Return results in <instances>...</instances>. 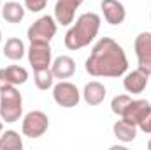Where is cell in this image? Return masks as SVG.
<instances>
[{"mask_svg": "<svg viewBox=\"0 0 151 150\" xmlns=\"http://www.w3.org/2000/svg\"><path fill=\"white\" fill-rule=\"evenodd\" d=\"M84 69L93 78H119L128 69V58L114 39L102 37L91 48Z\"/></svg>", "mask_w": 151, "mask_h": 150, "instance_id": "obj_1", "label": "cell"}, {"mask_svg": "<svg viewBox=\"0 0 151 150\" xmlns=\"http://www.w3.org/2000/svg\"><path fill=\"white\" fill-rule=\"evenodd\" d=\"M100 16L97 12H84L81 14L76 23L67 30L65 34V48L67 50H72L77 51L84 46H88L93 39L99 36V30H100Z\"/></svg>", "mask_w": 151, "mask_h": 150, "instance_id": "obj_2", "label": "cell"}, {"mask_svg": "<svg viewBox=\"0 0 151 150\" xmlns=\"http://www.w3.org/2000/svg\"><path fill=\"white\" fill-rule=\"evenodd\" d=\"M23 115V99L19 90L11 85L0 90V117L5 124H14Z\"/></svg>", "mask_w": 151, "mask_h": 150, "instance_id": "obj_3", "label": "cell"}, {"mask_svg": "<svg viewBox=\"0 0 151 150\" xmlns=\"http://www.w3.org/2000/svg\"><path fill=\"white\" fill-rule=\"evenodd\" d=\"M56 28L58 23L55 16H40L28 27L27 37L30 42H51V39L56 36Z\"/></svg>", "mask_w": 151, "mask_h": 150, "instance_id": "obj_4", "label": "cell"}, {"mask_svg": "<svg viewBox=\"0 0 151 150\" xmlns=\"http://www.w3.org/2000/svg\"><path fill=\"white\" fill-rule=\"evenodd\" d=\"M47 127H49L47 115L44 111H39V110L27 113L23 117V122H21V133L27 138H40L47 131Z\"/></svg>", "mask_w": 151, "mask_h": 150, "instance_id": "obj_5", "label": "cell"}, {"mask_svg": "<svg viewBox=\"0 0 151 150\" xmlns=\"http://www.w3.org/2000/svg\"><path fill=\"white\" fill-rule=\"evenodd\" d=\"M53 99L62 108H76L81 101V92L77 90L74 83L60 81V83L53 85Z\"/></svg>", "mask_w": 151, "mask_h": 150, "instance_id": "obj_6", "label": "cell"}, {"mask_svg": "<svg viewBox=\"0 0 151 150\" xmlns=\"http://www.w3.org/2000/svg\"><path fill=\"white\" fill-rule=\"evenodd\" d=\"M51 46L49 42H30V48L27 50L28 64L32 66L34 71L39 69H47L51 67Z\"/></svg>", "mask_w": 151, "mask_h": 150, "instance_id": "obj_7", "label": "cell"}, {"mask_svg": "<svg viewBox=\"0 0 151 150\" xmlns=\"http://www.w3.org/2000/svg\"><path fill=\"white\" fill-rule=\"evenodd\" d=\"M139 69L151 76V32H141L134 42Z\"/></svg>", "mask_w": 151, "mask_h": 150, "instance_id": "obj_8", "label": "cell"}, {"mask_svg": "<svg viewBox=\"0 0 151 150\" xmlns=\"http://www.w3.org/2000/svg\"><path fill=\"white\" fill-rule=\"evenodd\" d=\"M150 113H151V103L150 101H146V99H132V101L128 103V106L125 108L121 118L127 120L128 124L139 125Z\"/></svg>", "mask_w": 151, "mask_h": 150, "instance_id": "obj_9", "label": "cell"}, {"mask_svg": "<svg viewBox=\"0 0 151 150\" xmlns=\"http://www.w3.org/2000/svg\"><path fill=\"white\" fill-rule=\"evenodd\" d=\"M84 0H56L55 5V20L56 23L67 27L70 23H74L76 18V11L79 9V5Z\"/></svg>", "mask_w": 151, "mask_h": 150, "instance_id": "obj_10", "label": "cell"}, {"mask_svg": "<svg viewBox=\"0 0 151 150\" xmlns=\"http://www.w3.org/2000/svg\"><path fill=\"white\" fill-rule=\"evenodd\" d=\"M100 9H102L104 20L109 25H121L127 18V9L119 0H102Z\"/></svg>", "mask_w": 151, "mask_h": 150, "instance_id": "obj_11", "label": "cell"}, {"mask_svg": "<svg viewBox=\"0 0 151 150\" xmlns=\"http://www.w3.org/2000/svg\"><path fill=\"white\" fill-rule=\"evenodd\" d=\"M28 79V71L21 66H9L5 69H0V90L5 88V87H18V85H23L27 83Z\"/></svg>", "mask_w": 151, "mask_h": 150, "instance_id": "obj_12", "label": "cell"}, {"mask_svg": "<svg viewBox=\"0 0 151 150\" xmlns=\"http://www.w3.org/2000/svg\"><path fill=\"white\" fill-rule=\"evenodd\" d=\"M148 81H150V74H146L144 71L137 67L135 71H130L125 74L123 87L128 94H142L148 87Z\"/></svg>", "mask_w": 151, "mask_h": 150, "instance_id": "obj_13", "label": "cell"}, {"mask_svg": "<svg viewBox=\"0 0 151 150\" xmlns=\"http://www.w3.org/2000/svg\"><path fill=\"white\" fill-rule=\"evenodd\" d=\"M51 71L55 79H69L76 73V62L69 55H60L51 62Z\"/></svg>", "mask_w": 151, "mask_h": 150, "instance_id": "obj_14", "label": "cell"}, {"mask_svg": "<svg viewBox=\"0 0 151 150\" xmlns=\"http://www.w3.org/2000/svg\"><path fill=\"white\" fill-rule=\"evenodd\" d=\"M107 95V90L106 87L100 83V81H90L84 85V90H83V99L88 106H99L104 103Z\"/></svg>", "mask_w": 151, "mask_h": 150, "instance_id": "obj_15", "label": "cell"}, {"mask_svg": "<svg viewBox=\"0 0 151 150\" xmlns=\"http://www.w3.org/2000/svg\"><path fill=\"white\" fill-rule=\"evenodd\" d=\"M137 125H134V124H128L127 120H118L116 124L113 125V133L114 136L119 140V141H123V143H130V141H134L135 138H137Z\"/></svg>", "mask_w": 151, "mask_h": 150, "instance_id": "obj_16", "label": "cell"}, {"mask_svg": "<svg viewBox=\"0 0 151 150\" xmlns=\"http://www.w3.org/2000/svg\"><path fill=\"white\" fill-rule=\"evenodd\" d=\"M0 14L7 23H19L25 18V5L19 2H5L0 9Z\"/></svg>", "mask_w": 151, "mask_h": 150, "instance_id": "obj_17", "label": "cell"}, {"mask_svg": "<svg viewBox=\"0 0 151 150\" xmlns=\"http://www.w3.org/2000/svg\"><path fill=\"white\" fill-rule=\"evenodd\" d=\"M25 53H27V50H25V44H23L21 39L11 37V39L5 41V46H4V55H5V58L16 62V60H21V58L25 57Z\"/></svg>", "mask_w": 151, "mask_h": 150, "instance_id": "obj_18", "label": "cell"}, {"mask_svg": "<svg viewBox=\"0 0 151 150\" xmlns=\"http://www.w3.org/2000/svg\"><path fill=\"white\" fill-rule=\"evenodd\" d=\"M23 149V140L19 133L9 129L0 134V150H21Z\"/></svg>", "mask_w": 151, "mask_h": 150, "instance_id": "obj_19", "label": "cell"}, {"mask_svg": "<svg viewBox=\"0 0 151 150\" xmlns=\"http://www.w3.org/2000/svg\"><path fill=\"white\" fill-rule=\"evenodd\" d=\"M34 81H35V87H37L39 90H49V88H53V85H55V76H53L51 67L34 71Z\"/></svg>", "mask_w": 151, "mask_h": 150, "instance_id": "obj_20", "label": "cell"}, {"mask_svg": "<svg viewBox=\"0 0 151 150\" xmlns=\"http://www.w3.org/2000/svg\"><path fill=\"white\" fill-rule=\"evenodd\" d=\"M130 101H132V97H130V95H125V94L113 97V101H111V111H113L114 115H118V117H121Z\"/></svg>", "mask_w": 151, "mask_h": 150, "instance_id": "obj_21", "label": "cell"}, {"mask_svg": "<svg viewBox=\"0 0 151 150\" xmlns=\"http://www.w3.org/2000/svg\"><path fill=\"white\" fill-rule=\"evenodd\" d=\"M47 0H25V9H28L30 12H40L42 9H46Z\"/></svg>", "mask_w": 151, "mask_h": 150, "instance_id": "obj_22", "label": "cell"}, {"mask_svg": "<svg viewBox=\"0 0 151 150\" xmlns=\"http://www.w3.org/2000/svg\"><path fill=\"white\" fill-rule=\"evenodd\" d=\"M137 127H139L142 133L151 134V113L146 117V118H144V120H142V122H141V124H139V125H137Z\"/></svg>", "mask_w": 151, "mask_h": 150, "instance_id": "obj_23", "label": "cell"}, {"mask_svg": "<svg viewBox=\"0 0 151 150\" xmlns=\"http://www.w3.org/2000/svg\"><path fill=\"white\" fill-rule=\"evenodd\" d=\"M2 129H4V120H2V117H0V134H2Z\"/></svg>", "mask_w": 151, "mask_h": 150, "instance_id": "obj_24", "label": "cell"}, {"mask_svg": "<svg viewBox=\"0 0 151 150\" xmlns=\"http://www.w3.org/2000/svg\"><path fill=\"white\" fill-rule=\"evenodd\" d=\"M148 149L151 150V140H150V141H148Z\"/></svg>", "mask_w": 151, "mask_h": 150, "instance_id": "obj_25", "label": "cell"}, {"mask_svg": "<svg viewBox=\"0 0 151 150\" xmlns=\"http://www.w3.org/2000/svg\"><path fill=\"white\" fill-rule=\"evenodd\" d=\"M0 42H2V30H0Z\"/></svg>", "mask_w": 151, "mask_h": 150, "instance_id": "obj_26", "label": "cell"}, {"mask_svg": "<svg viewBox=\"0 0 151 150\" xmlns=\"http://www.w3.org/2000/svg\"><path fill=\"white\" fill-rule=\"evenodd\" d=\"M0 9H2V5H0Z\"/></svg>", "mask_w": 151, "mask_h": 150, "instance_id": "obj_27", "label": "cell"}]
</instances>
